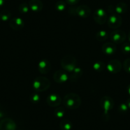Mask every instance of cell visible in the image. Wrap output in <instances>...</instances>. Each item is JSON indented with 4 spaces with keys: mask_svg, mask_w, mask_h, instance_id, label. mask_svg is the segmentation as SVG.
Here are the masks:
<instances>
[{
    "mask_svg": "<svg viewBox=\"0 0 130 130\" xmlns=\"http://www.w3.org/2000/svg\"><path fill=\"white\" fill-rule=\"evenodd\" d=\"M63 104L68 109H77L81 105V98L77 94L68 93L64 98Z\"/></svg>",
    "mask_w": 130,
    "mask_h": 130,
    "instance_id": "1",
    "label": "cell"
},
{
    "mask_svg": "<svg viewBox=\"0 0 130 130\" xmlns=\"http://www.w3.org/2000/svg\"><path fill=\"white\" fill-rule=\"evenodd\" d=\"M61 64L64 70L71 73L77 67V61L73 56L67 55L62 58Z\"/></svg>",
    "mask_w": 130,
    "mask_h": 130,
    "instance_id": "2",
    "label": "cell"
},
{
    "mask_svg": "<svg viewBox=\"0 0 130 130\" xmlns=\"http://www.w3.org/2000/svg\"><path fill=\"white\" fill-rule=\"evenodd\" d=\"M51 86V82L45 77L39 76L33 81L32 87L36 91L43 92L48 89Z\"/></svg>",
    "mask_w": 130,
    "mask_h": 130,
    "instance_id": "3",
    "label": "cell"
},
{
    "mask_svg": "<svg viewBox=\"0 0 130 130\" xmlns=\"http://www.w3.org/2000/svg\"><path fill=\"white\" fill-rule=\"evenodd\" d=\"M122 23V19L121 15L117 13H111L107 19V24L110 28L117 29L121 27Z\"/></svg>",
    "mask_w": 130,
    "mask_h": 130,
    "instance_id": "4",
    "label": "cell"
},
{
    "mask_svg": "<svg viewBox=\"0 0 130 130\" xmlns=\"http://www.w3.org/2000/svg\"><path fill=\"white\" fill-rule=\"evenodd\" d=\"M111 40L115 44H120L123 43L126 38V32L121 29H114L110 35Z\"/></svg>",
    "mask_w": 130,
    "mask_h": 130,
    "instance_id": "5",
    "label": "cell"
},
{
    "mask_svg": "<svg viewBox=\"0 0 130 130\" xmlns=\"http://www.w3.org/2000/svg\"><path fill=\"white\" fill-rule=\"evenodd\" d=\"M93 19L95 22L100 25H103L108 19L107 14L103 8H98L93 13Z\"/></svg>",
    "mask_w": 130,
    "mask_h": 130,
    "instance_id": "6",
    "label": "cell"
},
{
    "mask_svg": "<svg viewBox=\"0 0 130 130\" xmlns=\"http://www.w3.org/2000/svg\"><path fill=\"white\" fill-rule=\"evenodd\" d=\"M100 106L104 110L105 114H108V112L113 108L114 106V101L110 96H105L100 100Z\"/></svg>",
    "mask_w": 130,
    "mask_h": 130,
    "instance_id": "7",
    "label": "cell"
},
{
    "mask_svg": "<svg viewBox=\"0 0 130 130\" xmlns=\"http://www.w3.org/2000/svg\"><path fill=\"white\" fill-rule=\"evenodd\" d=\"M107 69L112 73H117L122 69V64L119 60L112 59L107 65Z\"/></svg>",
    "mask_w": 130,
    "mask_h": 130,
    "instance_id": "8",
    "label": "cell"
},
{
    "mask_svg": "<svg viewBox=\"0 0 130 130\" xmlns=\"http://www.w3.org/2000/svg\"><path fill=\"white\" fill-rule=\"evenodd\" d=\"M16 124L10 118L3 119L0 121V130H15Z\"/></svg>",
    "mask_w": 130,
    "mask_h": 130,
    "instance_id": "9",
    "label": "cell"
},
{
    "mask_svg": "<svg viewBox=\"0 0 130 130\" xmlns=\"http://www.w3.org/2000/svg\"><path fill=\"white\" fill-rule=\"evenodd\" d=\"M53 78L55 82L61 84L67 82L69 78V77L66 71L64 70H59L54 73Z\"/></svg>",
    "mask_w": 130,
    "mask_h": 130,
    "instance_id": "10",
    "label": "cell"
},
{
    "mask_svg": "<svg viewBox=\"0 0 130 130\" xmlns=\"http://www.w3.org/2000/svg\"><path fill=\"white\" fill-rule=\"evenodd\" d=\"M102 51L104 54L107 56H112L117 51V47L114 43L107 42L102 45Z\"/></svg>",
    "mask_w": 130,
    "mask_h": 130,
    "instance_id": "11",
    "label": "cell"
},
{
    "mask_svg": "<svg viewBox=\"0 0 130 130\" xmlns=\"http://www.w3.org/2000/svg\"><path fill=\"white\" fill-rule=\"evenodd\" d=\"M91 13V8L86 5H81L77 7V15L85 19L90 16Z\"/></svg>",
    "mask_w": 130,
    "mask_h": 130,
    "instance_id": "12",
    "label": "cell"
},
{
    "mask_svg": "<svg viewBox=\"0 0 130 130\" xmlns=\"http://www.w3.org/2000/svg\"><path fill=\"white\" fill-rule=\"evenodd\" d=\"M9 26L12 29L18 31L22 29L24 27V21L20 17H15L10 19Z\"/></svg>",
    "mask_w": 130,
    "mask_h": 130,
    "instance_id": "13",
    "label": "cell"
},
{
    "mask_svg": "<svg viewBox=\"0 0 130 130\" xmlns=\"http://www.w3.org/2000/svg\"><path fill=\"white\" fill-rule=\"evenodd\" d=\"M47 103L51 107H58L61 103V98L56 94H51L47 96Z\"/></svg>",
    "mask_w": 130,
    "mask_h": 130,
    "instance_id": "14",
    "label": "cell"
},
{
    "mask_svg": "<svg viewBox=\"0 0 130 130\" xmlns=\"http://www.w3.org/2000/svg\"><path fill=\"white\" fill-rule=\"evenodd\" d=\"M51 70V64L48 60L42 59L38 63V70L42 74H47Z\"/></svg>",
    "mask_w": 130,
    "mask_h": 130,
    "instance_id": "15",
    "label": "cell"
},
{
    "mask_svg": "<svg viewBox=\"0 0 130 130\" xmlns=\"http://www.w3.org/2000/svg\"><path fill=\"white\" fill-rule=\"evenodd\" d=\"M28 5L30 10L34 12H41L43 7V4L41 0H30Z\"/></svg>",
    "mask_w": 130,
    "mask_h": 130,
    "instance_id": "16",
    "label": "cell"
},
{
    "mask_svg": "<svg viewBox=\"0 0 130 130\" xmlns=\"http://www.w3.org/2000/svg\"><path fill=\"white\" fill-rule=\"evenodd\" d=\"M83 75V71L79 67H76L72 72L70 75L69 76V79L72 82H75L77 81Z\"/></svg>",
    "mask_w": 130,
    "mask_h": 130,
    "instance_id": "17",
    "label": "cell"
},
{
    "mask_svg": "<svg viewBox=\"0 0 130 130\" xmlns=\"http://www.w3.org/2000/svg\"><path fill=\"white\" fill-rule=\"evenodd\" d=\"M128 9V7L127 5L123 2H120L116 4L114 6V12L116 13H117L119 15L124 14L126 13Z\"/></svg>",
    "mask_w": 130,
    "mask_h": 130,
    "instance_id": "18",
    "label": "cell"
},
{
    "mask_svg": "<svg viewBox=\"0 0 130 130\" xmlns=\"http://www.w3.org/2000/svg\"><path fill=\"white\" fill-rule=\"evenodd\" d=\"M60 128L62 130H71L72 128V122L68 119H64L61 121L59 124Z\"/></svg>",
    "mask_w": 130,
    "mask_h": 130,
    "instance_id": "19",
    "label": "cell"
},
{
    "mask_svg": "<svg viewBox=\"0 0 130 130\" xmlns=\"http://www.w3.org/2000/svg\"><path fill=\"white\" fill-rule=\"evenodd\" d=\"M108 37V33L107 31H104V30H100L96 35V38L99 42H104L106 40H107Z\"/></svg>",
    "mask_w": 130,
    "mask_h": 130,
    "instance_id": "20",
    "label": "cell"
},
{
    "mask_svg": "<svg viewBox=\"0 0 130 130\" xmlns=\"http://www.w3.org/2000/svg\"><path fill=\"white\" fill-rule=\"evenodd\" d=\"M107 67L103 61H97L93 64V69L96 72H102Z\"/></svg>",
    "mask_w": 130,
    "mask_h": 130,
    "instance_id": "21",
    "label": "cell"
},
{
    "mask_svg": "<svg viewBox=\"0 0 130 130\" xmlns=\"http://www.w3.org/2000/svg\"><path fill=\"white\" fill-rule=\"evenodd\" d=\"M11 12L8 10H3L0 13V19L3 21H7L10 19Z\"/></svg>",
    "mask_w": 130,
    "mask_h": 130,
    "instance_id": "22",
    "label": "cell"
},
{
    "mask_svg": "<svg viewBox=\"0 0 130 130\" xmlns=\"http://www.w3.org/2000/svg\"><path fill=\"white\" fill-rule=\"evenodd\" d=\"M66 7H67V3L62 0L58 1L55 4V8L59 12H62L64 10Z\"/></svg>",
    "mask_w": 130,
    "mask_h": 130,
    "instance_id": "23",
    "label": "cell"
},
{
    "mask_svg": "<svg viewBox=\"0 0 130 130\" xmlns=\"http://www.w3.org/2000/svg\"><path fill=\"white\" fill-rule=\"evenodd\" d=\"M29 7L27 3H22L19 7V10L21 13H27L29 10Z\"/></svg>",
    "mask_w": 130,
    "mask_h": 130,
    "instance_id": "24",
    "label": "cell"
},
{
    "mask_svg": "<svg viewBox=\"0 0 130 130\" xmlns=\"http://www.w3.org/2000/svg\"><path fill=\"white\" fill-rule=\"evenodd\" d=\"M65 115V110L62 107H58L54 111V116L57 118H62Z\"/></svg>",
    "mask_w": 130,
    "mask_h": 130,
    "instance_id": "25",
    "label": "cell"
},
{
    "mask_svg": "<svg viewBox=\"0 0 130 130\" xmlns=\"http://www.w3.org/2000/svg\"><path fill=\"white\" fill-rule=\"evenodd\" d=\"M30 100H31V102L32 103H37L40 100V97L38 94L34 92V93H32L31 95V96H30Z\"/></svg>",
    "mask_w": 130,
    "mask_h": 130,
    "instance_id": "26",
    "label": "cell"
},
{
    "mask_svg": "<svg viewBox=\"0 0 130 130\" xmlns=\"http://www.w3.org/2000/svg\"><path fill=\"white\" fill-rule=\"evenodd\" d=\"M123 67L124 70L127 73H130V58L126 59L123 63Z\"/></svg>",
    "mask_w": 130,
    "mask_h": 130,
    "instance_id": "27",
    "label": "cell"
},
{
    "mask_svg": "<svg viewBox=\"0 0 130 130\" xmlns=\"http://www.w3.org/2000/svg\"><path fill=\"white\" fill-rule=\"evenodd\" d=\"M122 52L124 54H129L130 52V43H125L122 45Z\"/></svg>",
    "mask_w": 130,
    "mask_h": 130,
    "instance_id": "28",
    "label": "cell"
},
{
    "mask_svg": "<svg viewBox=\"0 0 130 130\" xmlns=\"http://www.w3.org/2000/svg\"><path fill=\"white\" fill-rule=\"evenodd\" d=\"M127 109H128V107H127V104H125V103H122L119 107V111L121 113H125L127 112Z\"/></svg>",
    "mask_w": 130,
    "mask_h": 130,
    "instance_id": "29",
    "label": "cell"
},
{
    "mask_svg": "<svg viewBox=\"0 0 130 130\" xmlns=\"http://www.w3.org/2000/svg\"><path fill=\"white\" fill-rule=\"evenodd\" d=\"M68 13H69L70 15H77V7H70V8H69V10H68Z\"/></svg>",
    "mask_w": 130,
    "mask_h": 130,
    "instance_id": "30",
    "label": "cell"
},
{
    "mask_svg": "<svg viewBox=\"0 0 130 130\" xmlns=\"http://www.w3.org/2000/svg\"><path fill=\"white\" fill-rule=\"evenodd\" d=\"M80 0H65V2L70 5H75L79 2Z\"/></svg>",
    "mask_w": 130,
    "mask_h": 130,
    "instance_id": "31",
    "label": "cell"
},
{
    "mask_svg": "<svg viewBox=\"0 0 130 130\" xmlns=\"http://www.w3.org/2000/svg\"><path fill=\"white\" fill-rule=\"evenodd\" d=\"M5 116V111L3 109L2 107H0V119L3 118Z\"/></svg>",
    "mask_w": 130,
    "mask_h": 130,
    "instance_id": "32",
    "label": "cell"
},
{
    "mask_svg": "<svg viewBox=\"0 0 130 130\" xmlns=\"http://www.w3.org/2000/svg\"><path fill=\"white\" fill-rule=\"evenodd\" d=\"M5 0H0V7H2L5 4Z\"/></svg>",
    "mask_w": 130,
    "mask_h": 130,
    "instance_id": "33",
    "label": "cell"
},
{
    "mask_svg": "<svg viewBox=\"0 0 130 130\" xmlns=\"http://www.w3.org/2000/svg\"><path fill=\"white\" fill-rule=\"evenodd\" d=\"M126 104H127V107H128L129 108H130V98H129L128 100H127V102H126Z\"/></svg>",
    "mask_w": 130,
    "mask_h": 130,
    "instance_id": "34",
    "label": "cell"
},
{
    "mask_svg": "<svg viewBox=\"0 0 130 130\" xmlns=\"http://www.w3.org/2000/svg\"><path fill=\"white\" fill-rule=\"evenodd\" d=\"M128 40H129V42H130V30H129V32H128Z\"/></svg>",
    "mask_w": 130,
    "mask_h": 130,
    "instance_id": "35",
    "label": "cell"
},
{
    "mask_svg": "<svg viewBox=\"0 0 130 130\" xmlns=\"http://www.w3.org/2000/svg\"><path fill=\"white\" fill-rule=\"evenodd\" d=\"M128 93L129 94V95H130V86H129V87H128Z\"/></svg>",
    "mask_w": 130,
    "mask_h": 130,
    "instance_id": "36",
    "label": "cell"
}]
</instances>
